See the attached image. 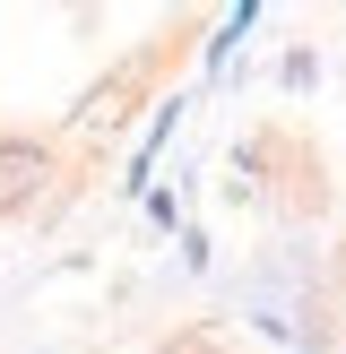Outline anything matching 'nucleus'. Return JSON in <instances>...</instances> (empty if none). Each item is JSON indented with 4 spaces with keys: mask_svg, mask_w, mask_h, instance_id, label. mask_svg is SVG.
Returning a JSON list of instances; mask_svg holds the SVG:
<instances>
[{
    "mask_svg": "<svg viewBox=\"0 0 346 354\" xmlns=\"http://www.w3.org/2000/svg\"><path fill=\"white\" fill-rule=\"evenodd\" d=\"M26 182H44V147L35 138H0V190H26Z\"/></svg>",
    "mask_w": 346,
    "mask_h": 354,
    "instance_id": "1",
    "label": "nucleus"
},
{
    "mask_svg": "<svg viewBox=\"0 0 346 354\" xmlns=\"http://www.w3.org/2000/svg\"><path fill=\"white\" fill-rule=\"evenodd\" d=\"M165 354H225V346H217V337H199V328H182V337H173Z\"/></svg>",
    "mask_w": 346,
    "mask_h": 354,
    "instance_id": "2",
    "label": "nucleus"
}]
</instances>
